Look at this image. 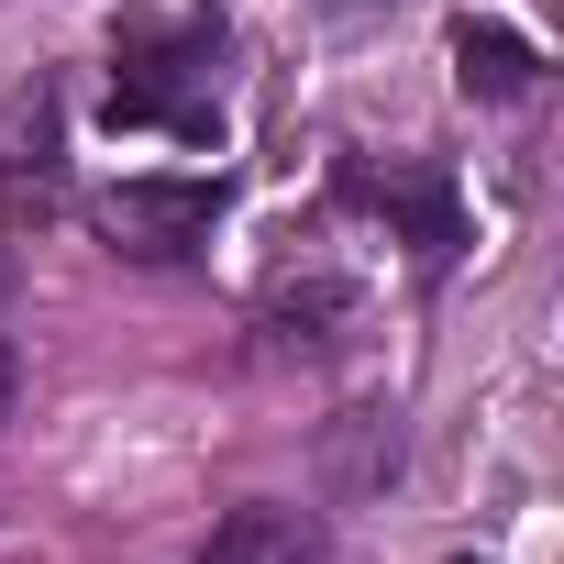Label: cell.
I'll list each match as a JSON object with an SVG mask.
<instances>
[{"instance_id": "1", "label": "cell", "mask_w": 564, "mask_h": 564, "mask_svg": "<svg viewBox=\"0 0 564 564\" xmlns=\"http://www.w3.org/2000/svg\"><path fill=\"white\" fill-rule=\"evenodd\" d=\"M210 221H221V188H210V177H122V188L100 199V232H111L122 254H199Z\"/></svg>"}, {"instance_id": "2", "label": "cell", "mask_w": 564, "mask_h": 564, "mask_svg": "<svg viewBox=\"0 0 564 564\" xmlns=\"http://www.w3.org/2000/svg\"><path fill=\"white\" fill-rule=\"evenodd\" d=\"M344 199H366V210H399L410 221V243H421V265H454L465 254V210H454V188L432 177V166H344Z\"/></svg>"}, {"instance_id": "3", "label": "cell", "mask_w": 564, "mask_h": 564, "mask_svg": "<svg viewBox=\"0 0 564 564\" xmlns=\"http://www.w3.org/2000/svg\"><path fill=\"white\" fill-rule=\"evenodd\" d=\"M199 564H322V531H311L300 509L254 498V509H232V520L210 531V553H199Z\"/></svg>"}, {"instance_id": "4", "label": "cell", "mask_w": 564, "mask_h": 564, "mask_svg": "<svg viewBox=\"0 0 564 564\" xmlns=\"http://www.w3.org/2000/svg\"><path fill=\"white\" fill-rule=\"evenodd\" d=\"M454 78H465V100H520L531 89V45L509 23H454Z\"/></svg>"}, {"instance_id": "5", "label": "cell", "mask_w": 564, "mask_h": 564, "mask_svg": "<svg viewBox=\"0 0 564 564\" xmlns=\"http://www.w3.org/2000/svg\"><path fill=\"white\" fill-rule=\"evenodd\" d=\"M56 166V89H12L0 100V177H45Z\"/></svg>"}, {"instance_id": "6", "label": "cell", "mask_w": 564, "mask_h": 564, "mask_svg": "<svg viewBox=\"0 0 564 564\" xmlns=\"http://www.w3.org/2000/svg\"><path fill=\"white\" fill-rule=\"evenodd\" d=\"M0 421H12V344H0Z\"/></svg>"}, {"instance_id": "7", "label": "cell", "mask_w": 564, "mask_h": 564, "mask_svg": "<svg viewBox=\"0 0 564 564\" xmlns=\"http://www.w3.org/2000/svg\"><path fill=\"white\" fill-rule=\"evenodd\" d=\"M0 289H12V254H0Z\"/></svg>"}, {"instance_id": "8", "label": "cell", "mask_w": 564, "mask_h": 564, "mask_svg": "<svg viewBox=\"0 0 564 564\" xmlns=\"http://www.w3.org/2000/svg\"><path fill=\"white\" fill-rule=\"evenodd\" d=\"M465 564H476V553H465Z\"/></svg>"}]
</instances>
